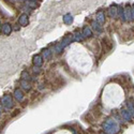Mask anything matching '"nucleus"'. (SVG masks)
I'll return each mask as SVG.
<instances>
[{"instance_id":"1","label":"nucleus","mask_w":134,"mask_h":134,"mask_svg":"<svg viewBox=\"0 0 134 134\" xmlns=\"http://www.w3.org/2000/svg\"><path fill=\"white\" fill-rule=\"evenodd\" d=\"M67 61L72 69L79 72H87L93 66V60L88 48L81 43H75L67 54Z\"/></svg>"},{"instance_id":"2","label":"nucleus","mask_w":134,"mask_h":134,"mask_svg":"<svg viewBox=\"0 0 134 134\" xmlns=\"http://www.w3.org/2000/svg\"><path fill=\"white\" fill-rule=\"evenodd\" d=\"M124 100V91L120 84L109 83L104 87L101 101L105 107L114 108L119 106Z\"/></svg>"}]
</instances>
